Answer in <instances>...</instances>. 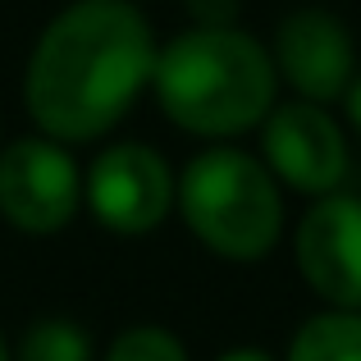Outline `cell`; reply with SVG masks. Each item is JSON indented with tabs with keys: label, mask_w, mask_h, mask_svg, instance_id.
<instances>
[{
	"label": "cell",
	"mask_w": 361,
	"mask_h": 361,
	"mask_svg": "<svg viewBox=\"0 0 361 361\" xmlns=\"http://www.w3.org/2000/svg\"><path fill=\"white\" fill-rule=\"evenodd\" d=\"M156 51L160 42L133 0H73L42 27L27 55V119L64 147L106 137L151 87Z\"/></svg>",
	"instance_id": "6da1fadb"
},
{
	"label": "cell",
	"mask_w": 361,
	"mask_h": 361,
	"mask_svg": "<svg viewBox=\"0 0 361 361\" xmlns=\"http://www.w3.org/2000/svg\"><path fill=\"white\" fill-rule=\"evenodd\" d=\"M156 106L174 128L206 142H229L261 128L279 101L270 46L233 27H183L156 51Z\"/></svg>",
	"instance_id": "7a4b0ae2"
},
{
	"label": "cell",
	"mask_w": 361,
	"mask_h": 361,
	"mask_svg": "<svg viewBox=\"0 0 361 361\" xmlns=\"http://www.w3.org/2000/svg\"><path fill=\"white\" fill-rule=\"evenodd\" d=\"M174 211L211 256L256 265L283 238V188L261 156L211 142L178 169Z\"/></svg>",
	"instance_id": "3957f363"
},
{
	"label": "cell",
	"mask_w": 361,
	"mask_h": 361,
	"mask_svg": "<svg viewBox=\"0 0 361 361\" xmlns=\"http://www.w3.org/2000/svg\"><path fill=\"white\" fill-rule=\"evenodd\" d=\"M178 174L147 142H110L82 174V206L101 229L119 238L156 233L174 215Z\"/></svg>",
	"instance_id": "277c9868"
},
{
	"label": "cell",
	"mask_w": 361,
	"mask_h": 361,
	"mask_svg": "<svg viewBox=\"0 0 361 361\" xmlns=\"http://www.w3.org/2000/svg\"><path fill=\"white\" fill-rule=\"evenodd\" d=\"M82 211V169L64 142L14 137L0 147V220L27 238L69 229Z\"/></svg>",
	"instance_id": "5b68a950"
},
{
	"label": "cell",
	"mask_w": 361,
	"mask_h": 361,
	"mask_svg": "<svg viewBox=\"0 0 361 361\" xmlns=\"http://www.w3.org/2000/svg\"><path fill=\"white\" fill-rule=\"evenodd\" d=\"M261 160L279 188L302 197H329L343 188L353 151H348L343 123L329 115V106L311 101H274V110L261 123Z\"/></svg>",
	"instance_id": "8992f818"
},
{
	"label": "cell",
	"mask_w": 361,
	"mask_h": 361,
	"mask_svg": "<svg viewBox=\"0 0 361 361\" xmlns=\"http://www.w3.org/2000/svg\"><path fill=\"white\" fill-rule=\"evenodd\" d=\"M270 60L279 82H288L298 101L334 106L357 78V42L334 9L298 5L274 23Z\"/></svg>",
	"instance_id": "52a82bcc"
},
{
	"label": "cell",
	"mask_w": 361,
	"mask_h": 361,
	"mask_svg": "<svg viewBox=\"0 0 361 361\" xmlns=\"http://www.w3.org/2000/svg\"><path fill=\"white\" fill-rule=\"evenodd\" d=\"M293 261L329 311H361V197H316L293 229Z\"/></svg>",
	"instance_id": "ba28073f"
},
{
	"label": "cell",
	"mask_w": 361,
	"mask_h": 361,
	"mask_svg": "<svg viewBox=\"0 0 361 361\" xmlns=\"http://www.w3.org/2000/svg\"><path fill=\"white\" fill-rule=\"evenodd\" d=\"M283 361H361V311H316L298 325Z\"/></svg>",
	"instance_id": "9c48e42d"
},
{
	"label": "cell",
	"mask_w": 361,
	"mask_h": 361,
	"mask_svg": "<svg viewBox=\"0 0 361 361\" xmlns=\"http://www.w3.org/2000/svg\"><path fill=\"white\" fill-rule=\"evenodd\" d=\"M14 361H92V338L69 316H42L18 334Z\"/></svg>",
	"instance_id": "30bf717a"
},
{
	"label": "cell",
	"mask_w": 361,
	"mask_h": 361,
	"mask_svg": "<svg viewBox=\"0 0 361 361\" xmlns=\"http://www.w3.org/2000/svg\"><path fill=\"white\" fill-rule=\"evenodd\" d=\"M101 361H192L188 343L165 325H128L110 338Z\"/></svg>",
	"instance_id": "8fae6325"
},
{
	"label": "cell",
	"mask_w": 361,
	"mask_h": 361,
	"mask_svg": "<svg viewBox=\"0 0 361 361\" xmlns=\"http://www.w3.org/2000/svg\"><path fill=\"white\" fill-rule=\"evenodd\" d=\"M192 27H233L238 18V0H183Z\"/></svg>",
	"instance_id": "7c38bea8"
},
{
	"label": "cell",
	"mask_w": 361,
	"mask_h": 361,
	"mask_svg": "<svg viewBox=\"0 0 361 361\" xmlns=\"http://www.w3.org/2000/svg\"><path fill=\"white\" fill-rule=\"evenodd\" d=\"M343 110H348V123L361 133V69H357L353 87H348V97H343Z\"/></svg>",
	"instance_id": "4fadbf2b"
},
{
	"label": "cell",
	"mask_w": 361,
	"mask_h": 361,
	"mask_svg": "<svg viewBox=\"0 0 361 361\" xmlns=\"http://www.w3.org/2000/svg\"><path fill=\"white\" fill-rule=\"evenodd\" d=\"M220 361H274V357L265 353V348H229Z\"/></svg>",
	"instance_id": "5bb4252c"
},
{
	"label": "cell",
	"mask_w": 361,
	"mask_h": 361,
	"mask_svg": "<svg viewBox=\"0 0 361 361\" xmlns=\"http://www.w3.org/2000/svg\"><path fill=\"white\" fill-rule=\"evenodd\" d=\"M0 361H14V348H9V338L0 334Z\"/></svg>",
	"instance_id": "9a60e30c"
}]
</instances>
